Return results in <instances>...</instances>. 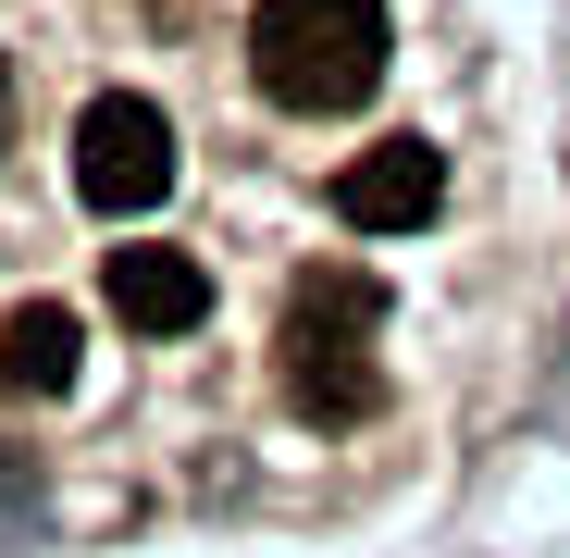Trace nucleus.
Here are the masks:
<instances>
[{"mask_svg": "<svg viewBox=\"0 0 570 558\" xmlns=\"http://www.w3.org/2000/svg\"><path fill=\"white\" fill-rule=\"evenodd\" d=\"M248 75L285 112H360L372 75H385V0H261Z\"/></svg>", "mask_w": 570, "mask_h": 558, "instance_id": "1", "label": "nucleus"}, {"mask_svg": "<svg viewBox=\"0 0 570 558\" xmlns=\"http://www.w3.org/2000/svg\"><path fill=\"white\" fill-rule=\"evenodd\" d=\"M285 398L311 422H360L385 398V372H372V286L360 273H311L298 311H285Z\"/></svg>", "mask_w": 570, "mask_h": 558, "instance_id": "2", "label": "nucleus"}, {"mask_svg": "<svg viewBox=\"0 0 570 558\" xmlns=\"http://www.w3.org/2000/svg\"><path fill=\"white\" fill-rule=\"evenodd\" d=\"M161 186H174V125L149 100H87V125H75V199L100 224H137V212H161Z\"/></svg>", "mask_w": 570, "mask_h": 558, "instance_id": "3", "label": "nucleus"}, {"mask_svg": "<svg viewBox=\"0 0 570 558\" xmlns=\"http://www.w3.org/2000/svg\"><path fill=\"white\" fill-rule=\"evenodd\" d=\"M434 199H446V161L422 137H385V149H360L335 174V224H360V236H410Z\"/></svg>", "mask_w": 570, "mask_h": 558, "instance_id": "4", "label": "nucleus"}, {"mask_svg": "<svg viewBox=\"0 0 570 558\" xmlns=\"http://www.w3.org/2000/svg\"><path fill=\"white\" fill-rule=\"evenodd\" d=\"M100 298H112L137 335H199V323H212V273L186 261V248H112V261H100Z\"/></svg>", "mask_w": 570, "mask_h": 558, "instance_id": "5", "label": "nucleus"}, {"mask_svg": "<svg viewBox=\"0 0 570 558\" xmlns=\"http://www.w3.org/2000/svg\"><path fill=\"white\" fill-rule=\"evenodd\" d=\"M62 385H75V311L26 298L0 323V398H62Z\"/></svg>", "mask_w": 570, "mask_h": 558, "instance_id": "6", "label": "nucleus"}, {"mask_svg": "<svg viewBox=\"0 0 570 558\" xmlns=\"http://www.w3.org/2000/svg\"><path fill=\"white\" fill-rule=\"evenodd\" d=\"M0 125H13V62H0Z\"/></svg>", "mask_w": 570, "mask_h": 558, "instance_id": "7", "label": "nucleus"}]
</instances>
